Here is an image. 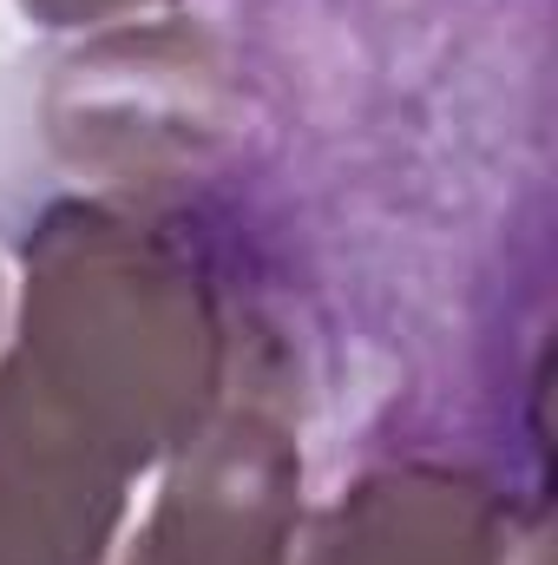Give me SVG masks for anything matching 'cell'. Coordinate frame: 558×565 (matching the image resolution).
Instances as JSON below:
<instances>
[{
  "label": "cell",
  "instance_id": "obj_7",
  "mask_svg": "<svg viewBox=\"0 0 558 565\" xmlns=\"http://www.w3.org/2000/svg\"><path fill=\"white\" fill-rule=\"evenodd\" d=\"M0 349H7V277H0Z\"/></svg>",
  "mask_w": 558,
  "mask_h": 565
},
{
  "label": "cell",
  "instance_id": "obj_4",
  "mask_svg": "<svg viewBox=\"0 0 558 565\" xmlns=\"http://www.w3.org/2000/svg\"><path fill=\"white\" fill-rule=\"evenodd\" d=\"M46 132L112 191H151L224 132V86L197 33H112L60 66Z\"/></svg>",
  "mask_w": 558,
  "mask_h": 565
},
{
  "label": "cell",
  "instance_id": "obj_2",
  "mask_svg": "<svg viewBox=\"0 0 558 565\" xmlns=\"http://www.w3.org/2000/svg\"><path fill=\"white\" fill-rule=\"evenodd\" d=\"M302 520V447L277 362L237 349V375L211 422L171 460L144 520L106 565H289Z\"/></svg>",
  "mask_w": 558,
  "mask_h": 565
},
{
  "label": "cell",
  "instance_id": "obj_1",
  "mask_svg": "<svg viewBox=\"0 0 558 565\" xmlns=\"http://www.w3.org/2000/svg\"><path fill=\"white\" fill-rule=\"evenodd\" d=\"M20 322L7 349L60 382L144 467H164L237 375L217 289L178 237L106 198L46 204L20 244Z\"/></svg>",
  "mask_w": 558,
  "mask_h": 565
},
{
  "label": "cell",
  "instance_id": "obj_5",
  "mask_svg": "<svg viewBox=\"0 0 558 565\" xmlns=\"http://www.w3.org/2000/svg\"><path fill=\"white\" fill-rule=\"evenodd\" d=\"M513 526L500 493L440 460L355 473L329 507L296 520L289 565H506Z\"/></svg>",
  "mask_w": 558,
  "mask_h": 565
},
{
  "label": "cell",
  "instance_id": "obj_6",
  "mask_svg": "<svg viewBox=\"0 0 558 565\" xmlns=\"http://www.w3.org/2000/svg\"><path fill=\"white\" fill-rule=\"evenodd\" d=\"M164 0H20L26 20L53 26V33H93V26H119V20H139Z\"/></svg>",
  "mask_w": 558,
  "mask_h": 565
},
{
  "label": "cell",
  "instance_id": "obj_3",
  "mask_svg": "<svg viewBox=\"0 0 558 565\" xmlns=\"http://www.w3.org/2000/svg\"><path fill=\"white\" fill-rule=\"evenodd\" d=\"M132 480L112 427L0 349V565H106Z\"/></svg>",
  "mask_w": 558,
  "mask_h": 565
}]
</instances>
